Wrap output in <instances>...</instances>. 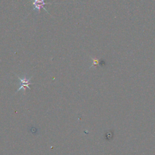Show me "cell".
Here are the masks:
<instances>
[{
    "instance_id": "obj_2",
    "label": "cell",
    "mask_w": 155,
    "mask_h": 155,
    "mask_svg": "<svg viewBox=\"0 0 155 155\" xmlns=\"http://www.w3.org/2000/svg\"><path fill=\"white\" fill-rule=\"evenodd\" d=\"M45 0H31L32 5L33 7V10H36L38 13H40L41 9L43 8L47 13H48L47 10L44 8V5L48 4V3H46L44 2Z\"/></svg>"
},
{
    "instance_id": "obj_1",
    "label": "cell",
    "mask_w": 155,
    "mask_h": 155,
    "mask_svg": "<svg viewBox=\"0 0 155 155\" xmlns=\"http://www.w3.org/2000/svg\"><path fill=\"white\" fill-rule=\"evenodd\" d=\"M18 79L19 80L20 82H21V86L20 87H19V88L18 89L17 91L16 92H18L19 91H20L21 90L23 89L24 91H25V90H26V88H28V89L30 90V85L32 84V83H31L30 81V79L31 78H32V76H31L30 78H27L26 76H24L23 78H21L19 77L18 75H16Z\"/></svg>"
}]
</instances>
